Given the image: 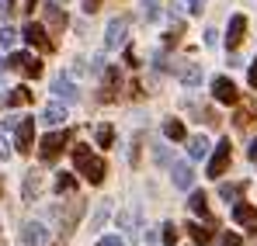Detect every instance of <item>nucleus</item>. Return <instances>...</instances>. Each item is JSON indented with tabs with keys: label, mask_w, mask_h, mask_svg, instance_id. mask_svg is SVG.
I'll use <instances>...</instances> for the list:
<instances>
[{
	"label": "nucleus",
	"mask_w": 257,
	"mask_h": 246,
	"mask_svg": "<svg viewBox=\"0 0 257 246\" xmlns=\"http://www.w3.org/2000/svg\"><path fill=\"white\" fill-rule=\"evenodd\" d=\"M164 135H167L171 142H181V139H184V125L177 122V118H171V122H164Z\"/></svg>",
	"instance_id": "obj_20"
},
{
	"label": "nucleus",
	"mask_w": 257,
	"mask_h": 246,
	"mask_svg": "<svg viewBox=\"0 0 257 246\" xmlns=\"http://www.w3.org/2000/svg\"><path fill=\"white\" fill-rule=\"evenodd\" d=\"M7 70H18V73H25V77H42V63H39L35 56H28V52H14V56L7 59Z\"/></svg>",
	"instance_id": "obj_4"
},
{
	"label": "nucleus",
	"mask_w": 257,
	"mask_h": 246,
	"mask_svg": "<svg viewBox=\"0 0 257 246\" xmlns=\"http://www.w3.org/2000/svg\"><path fill=\"white\" fill-rule=\"evenodd\" d=\"M108 211H111V205L108 201H101V208L94 211V218H90V229H101L104 225V218H108Z\"/></svg>",
	"instance_id": "obj_27"
},
{
	"label": "nucleus",
	"mask_w": 257,
	"mask_h": 246,
	"mask_svg": "<svg viewBox=\"0 0 257 246\" xmlns=\"http://www.w3.org/2000/svg\"><path fill=\"white\" fill-rule=\"evenodd\" d=\"M174 184L184 187V191L195 184V173H191V166H188V163H174Z\"/></svg>",
	"instance_id": "obj_16"
},
{
	"label": "nucleus",
	"mask_w": 257,
	"mask_h": 246,
	"mask_svg": "<svg viewBox=\"0 0 257 246\" xmlns=\"http://www.w3.org/2000/svg\"><path fill=\"white\" fill-rule=\"evenodd\" d=\"M115 87H118V70H104V90H101V101H115Z\"/></svg>",
	"instance_id": "obj_17"
},
{
	"label": "nucleus",
	"mask_w": 257,
	"mask_h": 246,
	"mask_svg": "<svg viewBox=\"0 0 257 246\" xmlns=\"http://www.w3.org/2000/svg\"><path fill=\"white\" fill-rule=\"evenodd\" d=\"M243 187H247V184H219V194H222L226 201H236V198L243 194Z\"/></svg>",
	"instance_id": "obj_23"
},
{
	"label": "nucleus",
	"mask_w": 257,
	"mask_h": 246,
	"mask_svg": "<svg viewBox=\"0 0 257 246\" xmlns=\"http://www.w3.org/2000/svg\"><path fill=\"white\" fill-rule=\"evenodd\" d=\"M14 132H18V139H14L18 153H32V146H35V118H21V125Z\"/></svg>",
	"instance_id": "obj_7"
},
{
	"label": "nucleus",
	"mask_w": 257,
	"mask_h": 246,
	"mask_svg": "<svg viewBox=\"0 0 257 246\" xmlns=\"http://www.w3.org/2000/svg\"><path fill=\"white\" fill-rule=\"evenodd\" d=\"M184 4H188L191 14H202V11H205V0H184Z\"/></svg>",
	"instance_id": "obj_33"
},
{
	"label": "nucleus",
	"mask_w": 257,
	"mask_h": 246,
	"mask_svg": "<svg viewBox=\"0 0 257 246\" xmlns=\"http://www.w3.org/2000/svg\"><path fill=\"white\" fill-rule=\"evenodd\" d=\"M247 153H250V160H254V163H257V139H254V142H250V149H247Z\"/></svg>",
	"instance_id": "obj_38"
},
{
	"label": "nucleus",
	"mask_w": 257,
	"mask_h": 246,
	"mask_svg": "<svg viewBox=\"0 0 257 246\" xmlns=\"http://www.w3.org/2000/svg\"><path fill=\"white\" fill-rule=\"evenodd\" d=\"M35 194H39V173L32 170V173L25 177V201H32Z\"/></svg>",
	"instance_id": "obj_24"
},
{
	"label": "nucleus",
	"mask_w": 257,
	"mask_h": 246,
	"mask_svg": "<svg viewBox=\"0 0 257 246\" xmlns=\"http://www.w3.org/2000/svg\"><path fill=\"white\" fill-rule=\"evenodd\" d=\"M188 153H191V160H202V156H209V139H205V135H195V139L188 142Z\"/></svg>",
	"instance_id": "obj_19"
},
{
	"label": "nucleus",
	"mask_w": 257,
	"mask_h": 246,
	"mask_svg": "<svg viewBox=\"0 0 257 246\" xmlns=\"http://www.w3.org/2000/svg\"><path fill=\"white\" fill-rule=\"evenodd\" d=\"M66 142H70V132L63 128V132H52V135H45L42 142H39V156H42V163H52V160H59V153L66 149Z\"/></svg>",
	"instance_id": "obj_2"
},
{
	"label": "nucleus",
	"mask_w": 257,
	"mask_h": 246,
	"mask_svg": "<svg viewBox=\"0 0 257 246\" xmlns=\"http://www.w3.org/2000/svg\"><path fill=\"white\" fill-rule=\"evenodd\" d=\"M215 42H219V32H212V28H209V32H205V45H215Z\"/></svg>",
	"instance_id": "obj_37"
},
{
	"label": "nucleus",
	"mask_w": 257,
	"mask_h": 246,
	"mask_svg": "<svg viewBox=\"0 0 257 246\" xmlns=\"http://www.w3.org/2000/svg\"><path fill=\"white\" fill-rule=\"evenodd\" d=\"M14 42H18V32H14L11 25L0 28V45H4V49H14Z\"/></svg>",
	"instance_id": "obj_30"
},
{
	"label": "nucleus",
	"mask_w": 257,
	"mask_h": 246,
	"mask_svg": "<svg viewBox=\"0 0 257 246\" xmlns=\"http://www.w3.org/2000/svg\"><path fill=\"white\" fill-rule=\"evenodd\" d=\"M233 218H236L240 225H257V208H254V205H243V201H240V205L233 208Z\"/></svg>",
	"instance_id": "obj_15"
},
{
	"label": "nucleus",
	"mask_w": 257,
	"mask_h": 246,
	"mask_svg": "<svg viewBox=\"0 0 257 246\" xmlns=\"http://www.w3.org/2000/svg\"><path fill=\"white\" fill-rule=\"evenodd\" d=\"M247 80H250V87H257V66L250 70V73H247Z\"/></svg>",
	"instance_id": "obj_39"
},
{
	"label": "nucleus",
	"mask_w": 257,
	"mask_h": 246,
	"mask_svg": "<svg viewBox=\"0 0 257 246\" xmlns=\"http://www.w3.org/2000/svg\"><path fill=\"white\" fill-rule=\"evenodd\" d=\"M4 70H7V59H0V73H4Z\"/></svg>",
	"instance_id": "obj_40"
},
{
	"label": "nucleus",
	"mask_w": 257,
	"mask_h": 246,
	"mask_svg": "<svg viewBox=\"0 0 257 246\" xmlns=\"http://www.w3.org/2000/svg\"><path fill=\"white\" fill-rule=\"evenodd\" d=\"M42 122H45V125H63V122H66V108H63L59 101L45 104V111H42Z\"/></svg>",
	"instance_id": "obj_14"
},
{
	"label": "nucleus",
	"mask_w": 257,
	"mask_h": 246,
	"mask_svg": "<svg viewBox=\"0 0 257 246\" xmlns=\"http://www.w3.org/2000/svg\"><path fill=\"white\" fill-rule=\"evenodd\" d=\"M52 94H56L59 101H66V104H73V101H80V90L73 87V80H70V77H63V73H59V77L52 80Z\"/></svg>",
	"instance_id": "obj_9"
},
{
	"label": "nucleus",
	"mask_w": 257,
	"mask_h": 246,
	"mask_svg": "<svg viewBox=\"0 0 257 246\" xmlns=\"http://www.w3.org/2000/svg\"><path fill=\"white\" fill-rule=\"evenodd\" d=\"M101 246H125V239H118V236H104Z\"/></svg>",
	"instance_id": "obj_35"
},
{
	"label": "nucleus",
	"mask_w": 257,
	"mask_h": 246,
	"mask_svg": "<svg viewBox=\"0 0 257 246\" xmlns=\"http://www.w3.org/2000/svg\"><path fill=\"white\" fill-rule=\"evenodd\" d=\"M0 104H7V97H4V94H0Z\"/></svg>",
	"instance_id": "obj_41"
},
{
	"label": "nucleus",
	"mask_w": 257,
	"mask_h": 246,
	"mask_svg": "<svg viewBox=\"0 0 257 246\" xmlns=\"http://www.w3.org/2000/svg\"><path fill=\"white\" fill-rule=\"evenodd\" d=\"M45 25H49V32H63L66 28V14H63V7L59 4H45Z\"/></svg>",
	"instance_id": "obj_12"
},
{
	"label": "nucleus",
	"mask_w": 257,
	"mask_h": 246,
	"mask_svg": "<svg viewBox=\"0 0 257 246\" xmlns=\"http://www.w3.org/2000/svg\"><path fill=\"white\" fill-rule=\"evenodd\" d=\"M243 32H247V18H243V14H233V18H229V28H226V45L236 49V45L243 42Z\"/></svg>",
	"instance_id": "obj_11"
},
{
	"label": "nucleus",
	"mask_w": 257,
	"mask_h": 246,
	"mask_svg": "<svg viewBox=\"0 0 257 246\" xmlns=\"http://www.w3.org/2000/svg\"><path fill=\"white\" fill-rule=\"evenodd\" d=\"M111 139H115L111 125H101V128H97V146H111Z\"/></svg>",
	"instance_id": "obj_31"
},
{
	"label": "nucleus",
	"mask_w": 257,
	"mask_h": 246,
	"mask_svg": "<svg viewBox=\"0 0 257 246\" xmlns=\"http://www.w3.org/2000/svg\"><path fill=\"white\" fill-rule=\"evenodd\" d=\"M73 163H77V173H84V180H90V184L104 180V160L94 156L90 146H77L73 149Z\"/></svg>",
	"instance_id": "obj_1"
},
{
	"label": "nucleus",
	"mask_w": 257,
	"mask_h": 246,
	"mask_svg": "<svg viewBox=\"0 0 257 246\" xmlns=\"http://www.w3.org/2000/svg\"><path fill=\"white\" fill-rule=\"evenodd\" d=\"M118 225L125 229L128 236H136V232H139V229H136V215H132V211H122V215H118Z\"/></svg>",
	"instance_id": "obj_28"
},
{
	"label": "nucleus",
	"mask_w": 257,
	"mask_h": 246,
	"mask_svg": "<svg viewBox=\"0 0 257 246\" xmlns=\"http://www.w3.org/2000/svg\"><path fill=\"white\" fill-rule=\"evenodd\" d=\"M125 32H128V21H125V18H115V21H108L104 45H108V49H118V45L125 42Z\"/></svg>",
	"instance_id": "obj_10"
},
{
	"label": "nucleus",
	"mask_w": 257,
	"mask_h": 246,
	"mask_svg": "<svg viewBox=\"0 0 257 246\" xmlns=\"http://www.w3.org/2000/svg\"><path fill=\"white\" fill-rule=\"evenodd\" d=\"M32 101V90L28 87H14L11 94H7V108H21V104H28Z\"/></svg>",
	"instance_id": "obj_18"
},
{
	"label": "nucleus",
	"mask_w": 257,
	"mask_h": 246,
	"mask_svg": "<svg viewBox=\"0 0 257 246\" xmlns=\"http://www.w3.org/2000/svg\"><path fill=\"white\" fill-rule=\"evenodd\" d=\"M139 14H143V21H157V18H160V4H157V0H146Z\"/></svg>",
	"instance_id": "obj_25"
},
{
	"label": "nucleus",
	"mask_w": 257,
	"mask_h": 246,
	"mask_svg": "<svg viewBox=\"0 0 257 246\" xmlns=\"http://www.w3.org/2000/svg\"><path fill=\"white\" fill-rule=\"evenodd\" d=\"M188 232H191V239H195V243H202V246L215 239V232H212V229H202V225H188Z\"/></svg>",
	"instance_id": "obj_22"
},
{
	"label": "nucleus",
	"mask_w": 257,
	"mask_h": 246,
	"mask_svg": "<svg viewBox=\"0 0 257 246\" xmlns=\"http://www.w3.org/2000/svg\"><path fill=\"white\" fill-rule=\"evenodd\" d=\"M250 122H254V115H250V111H240V115H236V125H240V128H247Z\"/></svg>",
	"instance_id": "obj_34"
},
{
	"label": "nucleus",
	"mask_w": 257,
	"mask_h": 246,
	"mask_svg": "<svg viewBox=\"0 0 257 246\" xmlns=\"http://www.w3.org/2000/svg\"><path fill=\"white\" fill-rule=\"evenodd\" d=\"M219 243H222V246H243V239H240L236 232H226V236H222Z\"/></svg>",
	"instance_id": "obj_32"
},
{
	"label": "nucleus",
	"mask_w": 257,
	"mask_h": 246,
	"mask_svg": "<svg viewBox=\"0 0 257 246\" xmlns=\"http://www.w3.org/2000/svg\"><path fill=\"white\" fill-rule=\"evenodd\" d=\"M7 156H11V146H7V142H4V135H0V160H7Z\"/></svg>",
	"instance_id": "obj_36"
},
{
	"label": "nucleus",
	"mask_w": 257,
	"mask_h": 246,
	"mask_svg": "<svg viewBox=\"0 0 257 246\" xmlns=\"http://www.w3.org/2000/svg\"><path fill=\"white\" fill-rule=\"evenodd\" d=\"M45 239H49V229L42 222H25L21 225V243L25 246H42Z\"/></svg>",
	"instance_id": "obj_8"
},
{
	"label": "nucleus",
	"mask_w": 257,
	"mask_h": 246,
	"mask_svg": "<svg viewBox=\"0 0 257 246\" xmlns=\"http://www.w3.org/2000/svg\"><path fill=\"white\" fill-rule=\"evenodd\" d=\"M177 77H181V83L195 87V83H202V66H198V63H191V59H184V63L177 66Z\"/></svg>",
	"instance_id": "obj_13"
},
{
	"label": "nucleus",
	"mask_w": 257,
	"mask_h": 246,
	"mask_svg": "<svg viewBox=\"0 0 257 246\" xmlns=\"http://www.w3.org/2000/svg\"><path fill=\"white\" fill-rule=\"evenodd\" d=\"M188 208H191L195 215H209V198H205L202 191H195V194H191V201H188Z\"/></svg>",
	"instance_id": "obj_21"
},
{
	"label": "nucleus",
	"mask_w": 257,
	"mask_h": 246,
	"mask_svg": "<svg viewBox=\"0 0 257 246\" xmlns=\"http://www.w3.org/2000/svg\"><path fill=\"white\" fill-rule=\"evenodd\" d=\"M73 187H77V180H73L70 173H59V177H56V191H59V194H66V191H73Z\"/></svg>",
	"instance_id": "obj_29"
},
{
	"label": "nucleus",
	"mask_w": 257,
	"mask_h": 246,
	"mask_svg": "<svg viewBox=\"0 0 257 246\" xmlns=\"http://www.w3.org/2000/svg\"><path fill=\"white\" fill-rule=\"evenodd\" d=\"M212 94L219 104H236L240 101V90H236V83L229 80V77H215L212 80Z\"/></svg>",
	"instance_id": "obj_6"
},
{
	"label": "nucleus",
	"mask_w": 257,
	"mask_h": 246,
	"mask_svg": "<svg viewBox=\"0 0 257 246\" xmlns=\"http://www.w3.org/2000/svg\"><path fill=\"white\" fill-rule=\"evenodd\" d=\"M177 236H181V229H177L174 222H167V225H164V232H160V243L174 246V243H177Z\"/></svg>",
	"instance_id": "obj_26"
},
{
	"label": "nucleus",
	"mask_w": 257,
	"mask_h": 246,
	"mask_svg": "<svg viewBox=\"0 0 257 246\" xmlns=\"http://www.w3.org/2000/svg\"><path fill=\"white\" fill-rule=\"evenodd\" d=\"M229 160H233V149H229V139H222L219 146H215V153H212V160H209V177L212 180H219L222 173H226V166H229Z\"/></svg>",
	"instance_id": "obj_3"
},
{
	"label": "nucleus",
	"mask_w": 257,
	"mask_h": 246,
	"mask_svg": "<svg viewBox=\"0 0 257 246\" xmlns=\"http://www.w3.org/2000/svg\"><path fill=\"white\" fill-rule=\"evenodd\" d=\"M21 35H25V42H28V45H35L39 52H52V49H56V42L49 39V35H45V28H42V25H35V21H28Z\"/></svg>",
	"instance_id": "obj_5"
}]
</instances>
